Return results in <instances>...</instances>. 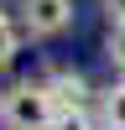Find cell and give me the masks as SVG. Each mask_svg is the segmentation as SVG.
Returning <instances> with one entry per match:
<instances>
[{"instance_id": "obj_1", "label": "cell", "mask_w": 125, "mask_h": 130, "mask_svg": "<svg viewBox=\"0 0 125 130\" xmlns=\"http://www.w3.org/2000/svg\"><path fill=\"white\" fill-rule=\"evenodd\" d=\"M63 109H68V104L52 94L47 78H42V83L21 78L16 89L0 94V125H5V130H52Z\"/></svg>"}, {"instance_id": "obj_2", "label": "cell", "mask_w": 125, "mask_h": 130, "mask_svg": "<svg viewBox=\"0 0 125 130\" xmlns=\"http://www.w3.org/2000/svg\"><path fill=\"white\" fill-rule=\"evenodd\" d=\"M73 26V0H21V31L31 42H52Z\"/></svg>"}, {"instance_id": "obj_3", "label": "cell", "mask_w": 125, "mask_h": 130, "mask_svg": "<svg viewBox=\"0 0 125 130\" xmlns=\"http://www.w3.org/2000/svg\"><path fill=\"white\" fill-rule=\"evenodd\" d=\"M47 83H52V94H57L63 104H89V94H94L78 68H47Z\"/></svg>"}, {"instance_id": "obj_4", "label": "cell", "mask_w": 125, "mask_h": 130, "mask_svg": "<svg viewBox=\"0 0 125 130\" xmlns=\"http://www.w3.org/2000/svg\"><path fill=\"white\" fill-rule=\"evenodd\" d=\"M99 125L104 130H125V78L99 94Z\"/></svg>"}, {"instance_id": "obj_5", "label": "cell", "mask_w": 125, "mask_h": 130, "mask_svg": "<svg viewBox=\"0 0 125 130\" xmlns=\"http://www.w3.org/2000/svg\"><path fill=\"white\" fill-rule=\"evenodd\" d=\"M104 57H110V68L125 78V21H110V37H104Z\"/></svg>"}, {"instance_id": "obj_6", "label": "cell", "mask_w": 125, "mask_h": 130, "mask_svg": "<svg viewBox=\"0 0 125 130\" xmlns=\"http://www.w3.org/2000/svg\"><path fill=\"white\" fill-rule=\"evenodd\" d=\"M16 47H21V26L0 10V68H10V57H16Z\"/></svg>"}, {"instance_id": "obj_7", "label": "cell", "mask_w": 125, "mask_h": 130, "mask_svg": "<svg viewBox=\"0 0 125 130\" xmlns=\"http://www.w3.org/2000/svg\"><path fill=\"white\" fill-rule=\"evenodd\" d=\"M52 130H94V120H89L83 104H68V109L57 115V125H52Z\"/></svg>"}, {"instance_id": "obj_8", "label": "cell", "mask_w": 125, "mask_h": 130, "mask_svg": "<svg viewBox=\"0 0 125 130\" xmlns=\"http://www.w3.org/2000/svg\"><path fill=\"white\" fill-rule=\"evenodd\" d=\"M99 5H104V16H110V21H125V0H99Z\"/></svg>"}]
</instances>
